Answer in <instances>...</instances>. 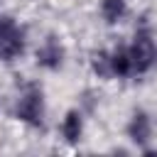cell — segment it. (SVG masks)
<instances>
[{
	"mask_svg": "<svg viewBox=\"0 0 157 157\" xmlns=\"http://www.w3.org/2000/svg\"><path fill=\"white\" fill-rule=\"evenodd\" d=\"M108 61H110V78H118V81L132 78V61H130V54H128V44L110 47Z\"/></svg>",
	"mask_w": 157,
	"mask_h": 157,
	"instance_id": "ba28073f",
	"label": "cell"
},
{
	"mask_svg": "<svg viewBox=\"0 0 157 157\" xmlns=\"http://www.w3.org/2000/svg\"><path fill=\"white\" fill-rule=\"evenodd\" d=\"M12 118L32 130H44L47 125V96L42 83L25 81L17 88L15 103H12Z\"/></svg>",
	"mask_w": 157,
	"mask_h": 157,
	"instance_id": "6da1fadb",
	"label": "cell"
},
{
	"mask_svg": "<svg viewBox=\"0 0 157 157\" xmlns=\"http://www.w3.org/2000/svg\"><path fill=\"white\" fill-rule=\"evenodd\" d=\"M88 69L96 78L108 81L110 78V61H108V49H96L88 59Z\"/></svg>",
	"mask_w": 157,
	"mask_h": 157,
	"instance_id": "9c48e42d",
	"label": "cell"
},
{
	"mask_svg": "<svg viewBox=\"0 0 157 157\" xmlns=\"http://www.w3.org/2000/svg\"><path fill=\"white\" fill-rule=\"evenodd\" d=\"M27 27L12 15H0V64L20 61L27 52Z\"/></svg>",
	"mask_w": 157,
	"mask_h": 157,
	"instance_id": "3957f363",
	"label": "cell"
},
{
	"mask_svg": "<svg viewBox=\"0 0 157 157\" xmlns=\"http://www.w3.org/2000/svg\"><path fill=\"white\" fill-rule=\"evenodd\" d=\"M66 59H69V52H66V44L59 34L49 32L44 34L37 47H34V64L42 69V71H61L66 66Z\"/></svg>",
	"mask_w": 157,
	"mask_h": 157,
	"instance_id": "277c9868",
	"label": "cell"
},
{
	"mask_svg": "<svg viewBox=\"0 0 157 157\" xmlns=\"http://www.w3.org/2000/svg\"><path fill=\"white\" fill-rule=\"evenodd\" d=\"M130 15V0H98V17L105 27H118Z\"/></svg>",
	"mask_w": 157,
	"mask_h": 157,
	"instance_id": "52a82bcc",
	"label": "cell"
},
{
	"mask_svg": "<svg viewBox=\"0 0 157 157\" xmlns=\"http://www.w3.org/2000/svg\"><path fill=\"white\" fill-rule=\"evenodd\" d=\"M125 135L137 150L150 147L152 135H155V118L145 108H132V113L128 115V123H125Z\"/></svg>",
	"mask_w": 157,
	"mask_h": 157,
	"instance_id": "5b68a950",
	"label": "cell"
},
{
	"mask_svg": "<svg viewBox=\"0 0 157 157\" xmlns=\"http://www.w3.org/2000/svg\"><path fill=\"white\" fill-rule=\"evenodd\" d=\"M128 54L132 61V76H147L157 66V34L147 17H140L135 32L128 42Z\"/></svg>",
	"mask_w": 157,
	"mask_h": 157,
	"instance_id": "7a4b0ae2",
	"label": "cell"
},
{
	"mask_svg": "<svg viewBox=\"0 0 157 157\" xmlns=\"http://www.w3.org/2000/svg\"><path fill=\"white\" fill-rule=\"evenodd\" d=\"M83 130H86V113L76 105V108H69L59 123V135L66 145H78L81 137H83Z\"/></svg>",
	"mask_w": 157,
	"mask_h": 157,
	"instance_id": "8992f818",
	"label": "cell"
},
{
	"mask_svg": "<svg viewBox=\"0 0 157 157\" xmlns=\"http://www.w3.org/2000/svg\"><path fill=\"white\" fill-rule=\"evenodd\" d=\"M0 15H2V12H0Z\"/></svg>",
	"mask_w": 157,
	"mask_h": 157,
	"instance_id": "8fae6325",
	"label": "cell"
},
{
	"mask_svg": "<svg viewBox=\"0 0 157 157\" xmlns=\"http://www.w3.org/2000/svg\"><path fill=\"white\" fill-rule=\"evenodd\" d=\"M98 103H101V96H98L93 88H86V91L78 93V108H81L86 115H93L96 108H98Z\"/></svg>",
	"mask_w": 157,
	"mask_h": 157,
	"instance_id": "30bf717a",
	"label": "cell"
}]
</instances>
